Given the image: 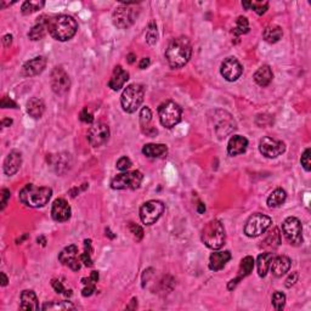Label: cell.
<instances>
[{"label":"cell","mask_w":311,"mask_h":311,"mask_svg":"<svg viewBox=\"0 0 311 311\" xmlns=\"http://www.w3.org/2000/svg\"><path fill=\"white\" fill-rule=\"evenodd\" d=\"M71 213H72V211H71L70 204L67 203L66 199L57 198L56 201L54 202V204H52L51 215L55 221H67V220L71 218Z\"/></svg>","instance_id":"ac0fdd59"},{"label":"cell","mask_w":311,"mask_h":311,"mask_svg":"<svg viewBox=\"0 0 311 311\" xmlns=\"http://www.w3.org/2000/svg\"><path fill=\"white\" fill-rule=\"evenodd\" d=\"M220 73L227 82H236L243 73V67L235 57H227L221 63Z\"/></svg>","instance_id":"9a60e30c"},{"label":"cell","mask_w":311,"mask_h":311,"mask_svg":"<svg viewBox=\"0 0 311 311\" xmlns=\"http://www.w3.org/2000/svg\"><path fill=\"white\" fill-rule=\"evenodd\" d=\"M146 42L150 45H156L157 42H158V31H157L155 22H151L148 24L147 32H146Z\"/></svg>","instance_id":"74e56055"},{"label":"cell","mask_w":311,"mask_h":311,"mask_svg":"<svg viewBox=\"0 0 311 311\" xmlns=\"http://www.w3.org/2000/svg\"><path fill=\"white\" fill-rule=\"evenodd\" d=\"M10 191L7 189H2L1 190V207H0V209L1 211H4L5 207H6L7 204V201L10 199Z\"/></svg>","instance_id":"bcb514c9"},{"label":"cell","mask_w":311,"mask_h":311,"mask_svg":"<svg viewBox=\"0 0 311 311\" xmlns=\"http://www.w3.org/2000/svg\"><path fill=\"white\" fill-rule=\"evenodd\" d=\"M282 231L285 237L292 246H300L303 243V227L299 219L289 216L283 221Z\"/></svg>","instance_id":"8fae6325"},{"label":"cell","mask_w":311,"mask_h":311,"mask_svg":"<svg viewBox=\"0 0 311 311\" xmlns=\"http://www.w3.org/2000/svg\"><path fill=\"white\" fill-rule=\"evenodd\" d=\"M78 31V24L72 16L59 15L49 20V33L52 38L60 42L72 39Z\"/></svg>","instance_id":"7a4b0ae2"},{"label":"cell","mask_w":311,"mask_h":311,"mask_svg":"<svg viewBox=\"0 0 311 311\" xmlns=\"http://www.w3.org/2000/svg\"><path fill=\"white\" fill-rule=\"evenodd\" d=\"M158 115L161 124L166 128L171 129L181 120V107L174 101H167L162 103L158 108Z\"/></svg>","instance_id":"52a82bcc"},{"label":"cell","mask_w":311,"mask_h":311,"mask_svg":"<svg viewBox=\"0 0 311 311\" xmlns=\"http://www.w3.org/2000/svg\"><path fill=\"white\" fill-rule=\"evenodd\" d=\"M131 302H133V304H135V303L138 302V300H136L135 298H134V299L131 300ZM136 307H138V304H136V305H129V307H126V309H135Z\"/></svg>","instance_id":"94428289"},{"label":"cell","mask_w":311,"mask_h":311,"mask_svg":"<svg viewBox=\"0 0 311 311\" xmlns=\"http://www.w3.org/2000/svg\"><path fill=\"white\" fill-rule=\"evenodd\" d=\"M71 310L75 309L74 305L71 302H54V303H47V304L43 307V310Z\"/></svg>","instance_id":"d590c367"},{"label":"cell","mask_w":311,"mask_h":311,"mask_svg":"<svg viewBox=\"0 0 311 311\" xmlns=\"http://www.w3.org/2000/svg\"><path fill=\"white\" fill-rule=\"evenodd\" d=\"M48 32H49V19L45 20V17H42L32 27V29L28 33V37L31 40H40L45 37Z\"/></svg>","instance_id":"d4e9b609"},{"label":"cell","mask_w":311,"mask_h":311,"mask_svg":"<svg viewBox=\"0 0 311 311\" xmlns=\"http://www.w3.org/2000/svg\"><path fill=\"white\" fill-rule=\"evenodd\" d=\"M151 120H152V112H151L150 108L146 106V107H144L140 112V125L143 126V129L150 128L148 125H150Z\"/></svg>","instance_id":"f35d334b"},{"label":"cell","mask_w":311,"mask_h":311,"mask_svg":"<svg viewBox=\"0 0 311 311\" xmlns=\"http://www.w3.org/2000/svg\"><path fill=\"white\" fill-rule=\"evenodd\" d=\"M2 43H4L5 47H10L12 43V35L11 34L4 35V38H2Z\"/></svg>","instance_id":"db71d44e"},{"label":"cell","mask_w":311,"mask_h":311,"mask_svg":"<svg viewBox=\"0 0 311 311\" xmlns=\"http://www.w3.org/2000/svg\"><path fill=\"white\" fill-rule=\"evenodd\" d=\"M129 79V73L122 68V66H117L115 68V72H113L112 78L108 82V87L112 90H120V88L124 87V84L128 82Z\"/></svg>","instance_id":"603a6c76"},{"label":"cell","mask_w":311,"mask_h":311,"mask_svg":"<svg viewBox=\"0 0 311 311\" xmlns=\"http://www.w3.org/2000/svg\"><path fill=\"white\" fill-rule=\"evenodd\" d=\"M131 166H133V163H131V161L128 157H122L117 162V169H120L122 171H126L128 169H130Z\"/></svg>","instance_id":"ee69618b"},{"label":"cell","mask_w":311,"mask_h":311,"mask_svg":"<svg viewBox=\"0 0 311 311\" xmlns=\"http://www.w3.org/2000/svg\"><path fill=\"white\" fill-rule=\"evenodd\" d=\"M297 281H298V272H292V274L289 275V277H288V279L286 280L285 286L287 288H289V287H292V286L294 285V283L297 282Z\"/></svg>","instance_id":"681fc988"},{"label":"cell","mask_w":311,"mask_h":311,"mask_svg":"<svg viewBox=\"0 0 311 311\" xmlns=\"http://www.w3.org/2000/svg\"><path fill=\"white\" fill-rule=\"evenodd\" d=\"M27 112L34 120L42 117L45 112V105L43 102V100L38 97H32L31 100L27 102Z\"/></svg>","instance_id":"f1b7e54d"},{"label":"cell","mask_w":311,"mask_h":311,"mask_svg":"<svg viewBox=\"0 0 311 311\" xmlns=\"http://www.w3.org/2000/svg\"><path fill=\"white\" fill-rule=\"evenodd\" d=\"M204 211H206V207H204V204L203 203H199L198 204V213L199 214L204 213Z\"/></svg>","instance_id":"680465c9"},{"label":"cell","mask_w":311,"mask_h":311,"mask_svg":"<svg viewBox=\"0 0 311 311\" xmlns=\"http://www.w3.org/2000/svg\"><path fill=\"white\" fill-rule=\"evenodd\" d=\"M286 198H287V193L283 189H276L275 191H272L270 193V196L267 197V206L270 208H277L281 204L285 203Z\"/></svg>","instance_id":"1f68e13d"},{"label":"cell","mask_w":311,"mask_h":311,"mask_svg":"<svg viewBox=\"0 0 311 311\" xmlns=\"http://www.w3.org/2000/svg\"><path fill=\"white\" fill-rule=\"evenodd\" d=\"M211 120L213 122L214 131H215L216 136H218L220 140L229 136L236 129V122H235L234 117L229 112H226V111H214L213 116L211 117Z\"/></svg>","instance_id":"8992f818"},{"label":"cell","mask_w":311,"mask_h":311,"mask_svg":"<svg viewBox=\"0 0 311 311\" xmlns=\"http://www.w3.org/2000/svg\"><path fill=\"white\" fill-rule=\"evenodd\" d=\"M250 5H252V1H243V2H242V6H243L244 9H247V10L250 9Z\"/></svg>","instance_id":"91938a15"},{"label":"cell","mask_w":311,"mask_h":311,"mask_svg":"<svg viewBox=\"0 0 311 311\" xmlns=\"http://www.w3.org/2000/svg\"><path fill=\"white\" fill-rule=\"evenodd\" d=\"M92 253H88V252H84L82 255H80V260H82V263H84L85 266H93V260H92Z\"/></svg>","instance_id":"c3c4849f"},{"label":"cell","mask_w":311,"mask_h":311,"mask_svg":"<svg viewBox=\"0 0 311 311\" xmlns=\"http://www.w3.org/2000/svg\"><path fill=\"white\" fill-rule=\"evenodd\" d=\"M264 243V247H270V248H277L281 243V236L280 232L277 229H274L269 234V236L265 239V241L263 242Z\"/></svg>","instance_id":"836d02e7"},{"label":"cell","mask_w":311,"mask_h":311,"mask_svg":"<svg viewBox=\"0 0 311 311\" xmlns=\"http://www.w3.org/2000/svg\"><path fill=\"white\" fill-rule=\"evenodd\" d=\"M290 265H292V262H290L289 258L286 257V255H280V257H274L269 270H271L274 276L281 277L289 271Z\"/></svg>","instance_id":"44dd1931"},{"label":"cell","mask_w":311,"mask_h":311,"mask_svg":"<svg viewBox=\"0 0 311 311\" xmlns=\"http://www.w3.org/2000/svg\"><path fill=\"white\" fill-rule=\"evenodd\" d=\"M150 63H151L150 57H144V59L140 61V65H139V67H140L141 70H145V68H147L148 66H150Z\"/></svg>","instance_id":"f5cc1de1"},{"label":"cell","mask_w":311,"mask_h":311,"mask_svg":"<svg viewBox=\"0 0 311 311\" xmlns=\"http://www.w3.org/2000/svg\"><path fill=\"white\" fill-rule=\"evenodd\" d=\"M168 152V147L163 144H147L144 146L143 153L150 158H161Z\"/></svg>","instance_id":"4316f807"},{"label":"cell","mask_w":311,"mask_h":311,"mask_svg":"<svg viewBox=\"0 0 311 311\" xmlns=\"http://www.w3.org/2000/svg\"><path fill=\"white\" fill-rule=\"evenodd\" d=\"M253 267H254V259L253 257H246L242 259L241 262V266H239V276L237 277V281L242 280L243 277L248 276L250 272L253 271Z\"/></svg>","instance_id":"d6a6232c"},{"label":"cell","mask_w":311,"mask_h":311,"mask_svg":"<svg viewBox=\"0 0 311 311\" xmlns=\"http://www.w3.org/2000/svg\"><path fill=\"white\" fill-rule=\"evenodd\" d=\"M192 55L191 42L186 37H179L169 43L166 59L171 68H181L190 61Z\"/></svg>","instance_id":"6da1fadb"},{"label":"cell","mask_w":311,"mask_h":311,"mask_svg":"<svg viewBox=\"0 0 311 311\" xmlns=\"http://www.w3.org/2000/svg\"><path fill=\"white\" fill-rule=\"evenodd\" d=\"M11 124H12V120H9V118H5V120H2L1 122L2 126H10Z\"/></svg>","instance_id":"11a10c76"},{"label":"cell","mask_w":311,"mask_h":311,"mask_svg":"<svg viewBox=\"0 0 311 311\" xmlns=\"http://www.w3.org/2000/svg\"><path fill=\"white\" fill-rule=\"evenodd\" d=\"M272 220L267 215L262 213L253 214L250 218L247 220L246 226H244V234L248 237H258L260 235L265 234L266 230L271 226Z\"/></svg>","instance_id":"30bf717a"},{"label":"cell","mask_w":311,"mask_h":311,"mask_svg":"<svg viewBox=\"0 0 311 311\" xmlns=\"http://www.w3.org/2000/svg\"><path fill=\"white\" fill-rule=\"evenodd\" d=\"M225 239H226V234H225L224 225L216 219L211 220L202 231V242L213 250L221 248L225 244Z\"/></svg>","instance_id":"277c9868"},{"label":"cell","mask_w":311,"mask_h":311,"mask_svg":"<svg viewBox=\"0 0 311 311\" xmlns=\"http://www.w3.org/2000/svg\"><path fill=\"white\" fill-rule=\"evenodd\" d=\"M50 84L56 95H65L71 88L70 75L62 67H55L50 75Z\"/></svg>","instance_id":"4fadbf2b"},{"label":"cell","mask_w":311,"mask_h":311,"mask_svg":"<svg viewBox=\"0 0 311 311\" xmlns=\"http://www.w3.org/2000/svg\"><path fill=\"white\" fill-rule=\"evenodd\" d=\"M95 292V286L94 285H87L84 287V289H83V297H90V295H93V293Z\"/></svg>","instance_id":"816d5d0a"},{"label":"cell","mask_w":311,"mask_h":311,"mask_svg":"<svg viewBox=\"0 0 311 311\" xmlns=\"http://www.w3.org/2000/svg\"><path fill=\"white\" fill-rule=\"evenodd\" d=\"M47 67V59L44 56H38L34 59L29 60L22 67V74L24 77H33L38 75L43 72Z\"/></svg>","instance_id":"d6986e66"},{"label":"cell","mask_w":311,"mask_h":311,"mask_svg":"<svg viewBox=\"0 0 311 311\" xmlns=\"http://www.w3.org/2000/svg\"><path fill=\"white\" fill-rule=\"evenodd\" d=\"M283 31L280 26H276V24H272V26L266 27L264 29V33H263V37H264L265 42L270 43V44H275L282 38Z\"/></svg>","instance_id":"4dcf8cb0"},{"label":"cell","mask_w":311,"mask_h":311,"mask_svg":"<svg viewBox=\"0 0 311 311\" xmlns=\"http://www.w3.org/2000/svg\"><path fill=\"white\" fill-rule=\"evenodd\" d=\"M51 285H52V287H54V289L56 290L57 293H63V292H66L65 287H63V285H62V282H60V281L52 280Z\"/></svg>","instance_id":"f907efd6"},{"label":"cell","mask_w":311,"mask_h":311,"mask_svg":"<svg viewBox=\"0 0 311 311\" xmlns=\"http://www.w3.org/2000/svg\"><path fill=\"white\" fill-rule=\"evenodd\" d=\"M78 248L74 244H71V246L66 247L65 249L60 253L59 260L62 263L63 265H67L70 266L73 271H78L80 269V258L78 259Z\"/></svg>","instance_id":"e0dca14e"},{"label":"cell","mask_w":311,"mask_h":311,"mask_svg":"<svg viewBox=\"0 0 311 311\" xmlns=\"http://www.w3.org/2000/svg\"><path fill=\"white\" fill-rule=\"evenodd\" d=\"M164 213V204L161 201H148L141 206L140 219L145 225H152Z\"/></svg>","instance_id":"7c38bea8"},{"label":"cell","mask_w":311,"mask_h":311,"mask_svg":"<svg viewBox=\"0 0 311 311\" xmlns=\"http://www.w3.org/2000/svg\"><path fill=\"white\" fill-rule=\"evenodd\" d=\"M274 74H272L271 68L267 65L262 66L257 72L254 73V80L258 85L260 87H267L271 83Z\"/></svg>","instance_id":"484cf974"},{"label":"cell","mask_w":311,"mask_h":311,"mask_svg":"<svg viewBox=\"0 0 311 311\" xmlns=\"http://www.w3.org/2000/svg\"><path fill=\"white\" fill-rule=\"evenodd\" d=\"M300 163H302L303 168L307 171L311 170V150L310 148H307L304 151V153L302 155V158H300Z\"/></svg>","instance_id":"60d3db41"},{"label":"cell","mask_w":311,"mask_h":311,"mask_svg":"<svg viewBox=\"0 0 311 311\" xmlns=\"http://www.w3.org/2000/svg\"><path fill=\"white\" fill-rule=\"evenodd\" d=\"M135 2H126V4L118 6L113 12V24L117 28L126 29L135 22L138 17V10L134 7Z\"/></svg>","instance_id":"ba28073f"},{"label":"cell","mask_w":311,"mask_h":311,"mask_svg":"<svg viewBox=\"0 0 311 311\" xmlns=\"http://www.w3.org/2000/svg\"><path fill=\"white\" fill-rule=\"evenodd\" d=\"M52 190L50 187H38L33 184H28L20 191L19 198L21 203L31 208H42L50 201Z\"/></svg>","instance_id":"3957f363"},{"label":"cell","mask_w":311,"mask_h":311,"mask_svg":"<svg viewBox=\"0 0 311 311\" xmlns=\"http://www.w3.org/2000/svg\"><path fill=\"white\" fill-rule=\"evenodd\" d=\"M143 179V174L139 170L126 171L115 176L111 181V187L113 190H136L140 187Z\"/></svg>","instance_id":"9c48e42d"},{"label":"cell","mask_w":311,"mask_h":311,"mask_svg":"<svg viewBox=\"0 0 311 311\" xmlns=\"http://www.w3.org/2000/svg\"><path fill=\"white\" fill-rule=\"evenodd\" d=\"M110 139V128L105 123L94 124L88 133V140L93 147H100L105 145Z\"/></svg>","instance_id":"2e32d148"},{"label":"cell","mask_w":311,"mask_h":311,"mask_svg":"<svg viewBox=\"0 0 311 311\" xmlns=\"http://www.w3.org/2000/svg\"><path fill=\"white\" fill-rule=\"evenodd\" d=\"M286 304V295L282 292H275L272 295V305L276 310H282Z\"/></svg>","instance_id":"ab89813d"},{"label":"cell","mask_w":311,"mask_h":311,"mask_svg":"<svg viewBox=\"0 0 311 311\" xmlns=\"http://www.w3.org/2000/svg\"><path fill=\"white\" fill-rule=\"evenodd\" d=\"M135 57L136 56L134 54H129L128 56H126V59H128L129 63H134V62H135Z\"/></svg>","instance_id":"6f0895ef"},{"label":"cell","mask_w":311,"mask_h":311,"mask_svg":"<svg viewBox=\"0 0 311 311\" xmlns=\"http://www.w3.org/2000/svg\"><path fill=\"white\" fill-rule=\"evenodd\" d=\"M79 118H80V120H82V122H84V123H89V124H92V123L94 122V117H93V115H92V113L89 112V111L87 110V108H85V110H83V111H82V113H80Z\"/></svg>","instance_id":"f6af8a7d"},{"label":"cell","mask_w":311,"mask_h":311,"mask_svg":"<svg viewBox=\"0 0 311 311\" xmlns=\"http://www.w3.org/2000/svg\"><path fill=\"white\" fill-rule=\"evenodd\" d=\"M21 308L22 310H38V298L33 290H24L21 294Z\"/></svg>","instance_id":"83f0119b"},{"label":"cell","mask_w":311,"mask_h":311,"mask_svg":"<svg viewBox=\"0 0 311 311\" xmlns=\"http://www.w3.org/2000/svg\"><path fill=\"white\" fill-rule=\"evenodd\" d=\"M267 7H269V4H267V2H262V1L252 2V5H250V9L254 10L258 15H264L265 12H266Z\"/></svg>","instance_id":"b9f144b4"},{"label":"cell","mask_w":311,"mask_h":311,"mask_svg":"<svg viewBox=\"0 0 311 311\" xmlns=\"http://www.w3.org/2000/svg\"><path fill=\"white\" fill-rule=\"evenodd\" d=\"M1 107L2 108H16V103L7 96H4L1 100Z\"/></svg>","instance_id":"7dc6e473"},{"label":"cell","mask_w":311,"mask_h":311,"mask_svg":"<svg viewBox=\"0 0 311 311\" xmlns=\"http://www.w3.org/2000/svg\"><path fill=\"white\" fill-rule=\"evenodd\" d=\"M231 259V254L230 252L225 250V252H214L209 258V269L212 271H219V270L224 269L226 263Z\"/></svg>","instance_id":"cb8c5ba5"},{"label":"cell","mask_w":311,"mask_h":311,"mask_svg":"<svg viewBox=\"0 0 311 311\" xmlns=\"http://www.w3.org/2000/svg\"><path fill=\"white\" fill-rule=\"evenodd\" d=\"M274 253H263L258 257L257 260V267H258V275L260 277H265L266 276L267 271L270 269V264H271L272 259H274Z\"/></svg>","instance_id":"f546056e"},{"label":"cell","mask_w":311,"mask_h":311,"mask_svg":"<svg viewBox=\"0 0 311 311\" xmlns=\"http://www.w3.org/2000/svg\"><path fill=\"white\" fill-rule=\"evenodd\" d=\"M22 164V155L19 151L14 150L6 156L4 161V173L6 175L12 176L19 171L20 167Z\"/></svg>","instance_id":"ffe728a7"},{"label":"cell","mask_w":311,"mask_h":311,"mask_svg":"<svg viewBox=\"0 0 311 311\" xmlns=\"http://www.w3.org/2000/svg\"><path fill=\"white\" fill-rule=\"evenodd\" d=\"M129 230H130V232L133 234V236L135 237L138 241H140V239L144 237V230H143V227L139 226V225L134 224V222H130V224H129Z\"/></svg>","instance_id":"7bdbcfd3"},{"label":"cell","mask_w":311,"mask_h":311,"mask_svg":"<svg viewBox=\"0 0 311 311\" xmlns=\"http://www.w3.org/2000/svg\"><path fill=\"white\" fill-rule=\"evenodd\" d=\"M144 97H145V89L143 85L140 84H130L125 88L120 96V103L125 112L134 113L141 103L144 102Z\"/></svg>","instance_id":"5b68a950"},{"label":"cell","mask_w":311,"mask_h":311,"mask_svg":"<svg viewBox=\"0 0 311 311\" xmlns=\"http://www.w3.org/2000/svg\"><path fill=\"white\" fill-rule=\"evenodd\" d=\"M1 279H2L1 286H2V287H5V286L7 285V277H6V275L4 274V272H1Z\"/></svg>","instance_id":"9f6ffc18"},{"label":"cell","mask_w":311,"mask_h":311,"mask_svg":"<svg viewBox=\"0 0 311 311\" xmlns=\"http://www.w3.org/2000/svg\"><path fill=\"white\" fill-rule=\"evenodd\" d=\"M259 151L266 158H276L286 151V145L283 141L276 140L270 136H265L260 140Z\"/></svg>","instance_id":"5bb4252c"},{"label":"cell","mask_w":311,"mask_h":311,"mask_svg":"<svg viewBox=\"0 0 311 311\" xmlns=\"http://www.w3.org/2000/svg\"><path fill=\"white\" fill-rule=\"evenodd\" d=\"M247 147H248V140L244 136L234 135L227 144V153L232 157L239 156L246 152Z\"/></svg>","instance_id":"7402d4cb"},{"label":"cell","mask_w":311,"mask_h":311,"mask_svg":"<svg viewBox=\"0 0 311 311\" xmlns=\"http://www.w3.org/2000/svg\"><path fill=\"white\" fill-rule=\"evenodd\" d=\"M248 32H249L248 20L243 16H239L236 22V27L234 28V33L236 35H241V34H246V33Z\"/></svg>","instance_id":"8d00e7d4"},{"label":"cell","mask_w":311,"mask_h":311,"mask_svg":"<svg viewBox=\"0 0 311 311\" xmlns=\"http://www.w3.org/2000/svg\"><path fill=\"white\" fill-rule=\"evenodd\" d=\"M44 1H24L22 4L21 11L24 15H31L44 6Z\"/></svg>","instance_id":"e575fe53"}]
</instances>
